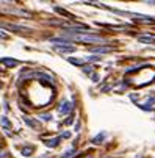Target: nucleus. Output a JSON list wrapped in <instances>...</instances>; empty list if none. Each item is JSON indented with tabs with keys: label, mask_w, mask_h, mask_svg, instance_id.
<instances>
[{
	"label": "nucleus",
	"mask_w": 155,
	"mask_h": 158,
	"mask_svg": "<svg viewBox=\"0 0 155 158\" xmlns=\"http://www.w3.org/2000/svg\"><path fill=\"white\" fill-rule=\"evenodd\" d=\"M67 38L74 39V41L88 42V44H91V42H97V44H104V42H107L102 36H97V35H77V33L69 35V33H67Z\"/></svg>",
	"instance_id": "nucleus-1"
},
{
	"label": "nucleus",
	"mask_w": 155,
	"mask_h": 158,
	"mask_svg": "<svg viewBox=\"0 0 155 158\" xmlns=\"http://www.w3.org/2000/svg\"><path fill=\"white\" fill-rule=\"evenodd\" d=\"M55 50L60 53H72L75 52V47L72 46H55Z\"/></svg>",
	"instance_id": "nucleus-2"
},
{
	"label": "nucleus",
	"mask_w": 155,
	"mask_h": 158,
	"mask_svg": "<svg viewBox=\"0 0 155 158\" xmlns=\"http://www.w3.org/2000/svg\"><path fill=\"white\" fill-rule=\"evenodd\" d=\"M91 52H94V53H108V52H111L113 50V47H108V46H100V47H91Z\"/></svg>",
	"instance_id": "nucleus-3"
},
{
	"label": "nucleus",
	"mask_w": 155,
	"mask_h": 158,
	"mask_svg": "<svg viewBox=\"0 0 155 158\" xmlns=\"http://www.w3.org/2000/svg\"><path fill=\"white\" fill-rule=\"evenodd\" d=\"M71 110H72V103H71V102H64V103L60 106V108H58V111H60L61 114H66V113L71 111Z\"/></svg>",
	"instance_id": "nucleus-4"
},
{
	"label": "nucleus",
	"mask_w": 155,
	"mask_h": 158,
	"mask_svg": "<svg viewBox=\"0 0 155 158\" xmlns=\"http://www.w3.org/2000/svg\"><path fill=\"white\" fill-rule=\"evenodd\" d=\"M0 61H2L5 66H8V68H13V66H17L19 64L17 60H13V58H3V60H0Z\"/></svg>",
	"instance_id": "nucleus-5"
},
{
	"label": "nucleus",
	"mask_w": 155,
	"mask_h": 158,
	"mask_svg": "<svg viewBox=\"0 0 155 158\" xmlns=\"http://www.w3.org/2000/svg\"><path fill=\"white\" fill-rule=\"evenodd\" d=\"M2 27H5V28H9V30H14V31H22V30H27V28H24V27L13 25V23H2Z\"/></svg>",
	"instance_id": "nucleus-6"
},
{
	"label": "nucleus",
	"mask_w": 155,
	"mask_h": 158,
	"mask_svg": "<svg viewBox=\"0 0 155 158\" xmlns=\"http://www.w3.org/2000/svg\"><path fill=\"white\" fill-rule=\"evenodd\" d=\"M138 41L149 44V42H154V41H155V36H149V35H146V36H140V38H138Z\"/></svg>",
	"instance_id": "nucleus-7"
},
{
	"label": "nucleus",
	"mask_w": 155,
	"mask_h": 158,
	"mask_svg": "<svg viewBox=\"0 0 155 158\" xmlns=\"http://www.w3.org/2000/svg\"><path fill=\"white\" fill-rule=\"evenodd\" d=\"M24 121H25V124H28L30 127H33V129H36V130L39 129V124L36 122V121H33L31 117H24Z\"/></svg>",
	"instance_id": "nucleus-8"
},
{
	"label": "nucleus",
	"mask_w": 155,
	"mask_h": 158,
	"mask_svg": "<svg viewBox=\"0 0 155 158\" xmlns=\"http://www.w3.org/2000/svg\"><path fill=\"white\" fill-rule=\"evenodd\" d=\"M55 11L60 13L61 16H66V17H69V19H74V16H72L71 13H67L66 9H63V8H58V6H55Z\"/></svg>",
	"instance_id": "nucleus-9"
},
{
	"label": "nucleus",
	"mask_w": 155,
	"mask_h": 158,
	"mask_svg": "<svg viewBox=\"0 0 155 158\" xmlns=\"http://www.w3.org/2000/svg\"><path fill=\"white\" fill-rule=\"evenodd\" d=\"M60 139H61V138H53V139L45 141V144H47L49 147H57V146H58V143H60Z\"/></svg>",
	"instance_id": "nucleus-10"
},
{
	"label": "nucleus",
	"mask_w": 155,
	"mask_h": 158,
	"mask_svg": "<svg viewBox=\"0 0 155 158\" xmlns=\"http://www.w3.org/2000/svg\"><path fill=\"white\" fill-rule=\"evenodd\" d=\"M0 124H2V125H3V127H6V129H8V130H9V129H11V127H13V125H11V124H9V121H8V119H6V117H5V116H3V117H0Z\"/></svg>",
	"instance_id": "nucleus-11"
},
{
	"label": "nucleus",
	"mask_w": 155,
	"mask_h": 158,
	"mask_svg": "<svg viewBox=\"0 0 155 158\" xmlns=\"http://www.w3.org/2000/svg\"><path fill=\"white\" fill-rule=\"evenodd\" d=\"M69 63H71V64H77V66H82L83 64V60H80V58H69Z\"/></svg>",
	"instance_id": "nucleus-12"
},
{
	"label": "nucleus",
	"mask_w": 155,
	"mask_h": 158,
	"mask_svg": "<svg viewBox=\"0 0 155 158\" xmlns=\"http://www.w3.org/2000/svg\"><path fill=\"white\" fill-rule=\"evenodd\" d=\"M104 138H105V133H100V135H97V136L93 139V143H94V144H100L102 141H104Z\"/></svg>",
	"instance_id": "nucleus-13"
},
{
	"label": "nucleus",
	"mask_w": 155,
	"mask_h": 158,
	"mask_svg": "<svg viewBox=\"0 0 155 158\" xmlns=\"http://www.w3.org/2000/svg\"><path fill=\"white\" fill-rule=\"evenodd\" d=\"M33 150H35L33 147H24V149H22V153L28 157V155H31V153H33Z\"/></svg>",
	"instance_id": "nucleus-14"
},
{
	"label": "nucleus",
	"mask_w": 155,
	"mask_h": 158,
	"mask_svg": "<svg viewBox=\"0 0 155 158\" xmlns=\"http://www.w3.org/2000/svg\"><path fill=\"white\" fill-rule=\"evenodd\" d=\"M74 153H75V150H69V152H66V153H64V155H63L61 158H71L72 155H74Z\"/></svg>",
	"instance_id": "nucleus-15"
},
{
	"label": "nucleus",
	"mask_w": 155,
	"mask_h": 158,
	"mask_svg": "<svg viewBox=\"0 0 155 158\" xmlns=\"http://www.w3.org/2000/svg\"><path fill=\"white\" fill-rule=\"evenodd\" d=\"M41 117H42V121H50V117H52V116H50V114H42Z\"/></svg>",
	"instance_id": "nucleus-16"
},
{
	"label": "nucleus",
	"mask_w": 155,
	"mask_h": 158,
	"mask_svg": "<svg viewBox=\"0 0 155 158\" xmlns=\"http://www.w3.org/2000/svg\"><path fill=\"white\" fill-rule=\"evenodd\" d=\"M83 70L86 74H91V70H93V69H91V66H88V68H83Z\"/></svg>",
	"instance_id": "nucleus-17"
},
{
	"label": "nucleus",
	"mask_w": 155,
	"mask_h": 158,
	"mask_svg": "<svg viewBox=\"0 0 155 158\" xmlns=\"http://www.w3.org/2000/svg\"><path fill=\"white\" fill-rule=\"evenodd\" d=\"M0 38L6 39V38H8V35H6V33H3V31H0Z\"/></svg>",
	"instance_id": "nucleus-18"
}]
</instances>
